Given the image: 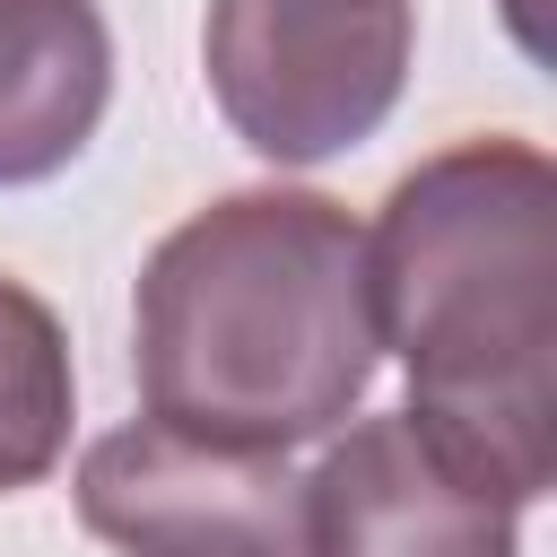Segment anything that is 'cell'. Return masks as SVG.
Listing matches in <instances>:
<instances>
[{"label": "cell", "mask_w": 557, "mask_h": 557, "mask_svg": "<svg viewBox=\"0 0 557 557\" xmlns=\"http://www.w3.org/2000/svg\"><path fill=\"white\" fill-rule=\"evenodd\" d=\"M374 339L409 366V418L487 487L557 479V165L531 139H453L366 226Z\"/></svg>", "instance_id": "6da1fadb"}, {"label": "cell", "mask_w": 557, "mask_h": 557, "mask_svg": "<svg viewBox=\"0 0 557 557\" xmlns=\"http://www.w3.org/2000/svg\"><path fill=\"white\" fill-rule=\"evenodd\" d=\"M409 0H209L200 70L226 131L270 165H322L383 131L409 87Z\"/></svg>", "instance_id": "3957f363"}, {"label": "cell", "mask_w": 557, "mask_h": 557, "mask_svg": "<svg viewBox=\"0 0 557 557\" xmlns=\"http://www.w3.org/2000/svg\"><path fill=\"white\" fill-rule=\"evenodd\" d=\"M78 522L113 557H305V479L270 444L131 418L87 444Z\"/></svg>", "instance_id": "277c9868"}, {"label": "cell", "mask_w": 557, "mask_h": 557, "mask_svg": "<svg viewBox=\"0 0 557 557\" xmlns=\"http://www.w3.org/2000/svg\"><path fill=\"white\" fill-rule=\"evenodd\" d=\"M70 418H78L70 331L35 287L0 278V496L52 479V461L70 453Z\"/></svg>", "instance_id": "52a82bcc"}, {"label": "cell", "mask_w": 557, "mask_h": 557, "mask_svg": "<svg viewBox=\"0 0 557 557\" xmlns=\"http://www.w3.org/2000/svg\"><path fill=\"white\" fill-rule=\"evenodd\" d=\"M366 226L322 191H226L139 270L131 374L148 418L226 444H313L374 383Z\"/></svg>", "instance_id": "7a4b0ae2"}, {"label": "cell", "mask_w": 557, "mask_h": 557, "mask_svg": "<svg viewBox=\"0 0 557 557\" xmlns=\"http://www.w3.org/2000/svg\"><path fill=\"white\" fill-rule=\"evenodd\" d=\"M522 505L409 409L357 418L305 479V557H513Z\"/></svg>", "instance_id": "5b68a950"}, {"label": "cell", "mask_w": 557, "mask_h": 557, "mask_svg": "<svg viewBox=\"0 0 557 557\" xmlns=\"http://www.w3.org/2000/svg\"><path fill=\"white\" fill-rule=\"evenodd\" d=\"M113 104L96 0H0V191L52 183Z\"/></svg>", "instance_id": "8992f818"}]
</instances>
